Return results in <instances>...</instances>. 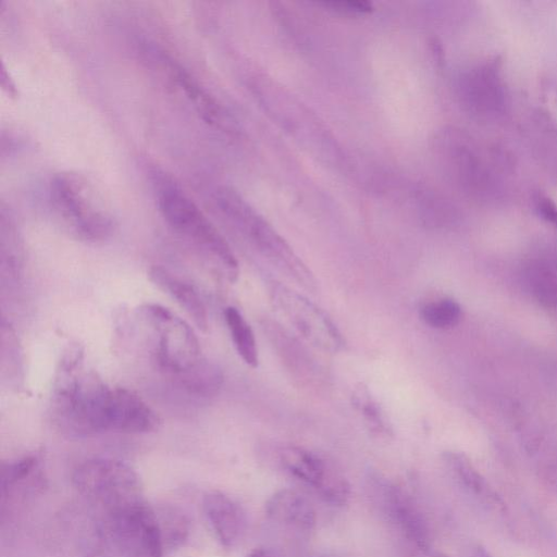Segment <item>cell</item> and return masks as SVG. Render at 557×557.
I'll list each match as a JSON object with an SVG mask.
<instances>
[{
  "label": "cell",
  "instance_id": "13",
  "mask_svg": "<svg viewBox=\"0 0 557 557\" xmlns=\"http://www.w3.org/2000/svg\"><path fill=\"white\" fill-rule=\"evenodd\" d=\"M149 278L161 290L172 297L189 315L198 330L208 329V312L197 289L162 267H152Z\"/></svg>",
  "mask_w": 557,
  "mask_h": 557
},
{
  "label": "cell",
  "instance_id": "11",
  "mask_svg": "<svg viewBox=\"0 0 557 557\" xmlns=\"http://www.w3.org/2000/svg\"><path fill=\"white\" fill-rule=\"evenodd\" d=\"M265 516L276 525L307 535L315 528V511L310 502L292 488L275 492L265 503Z\"/></svg>",
  "mask_w": 557,
  "mask_h": 557
},
{
  "label": "cell",
  "instance_id": "3",
  "mask_svg": "<svg viewBox=\"0 0 557 557\" xmlns=\"http://www.w3.org/2000/svg\"><path fill=\"white\" fill-rule=\"evenodd\" d=\"M72 481L77 492L104 513L144 502L139 475L119 459H88L75 469Z\"/></svg>",
  "mask_w": 557,
  "mask_h": 557
},
{
  "label": "cell",
  "instance_id": "19",
  "mask_svg": "<svg viewBox=\"0 0 557 557\" xmlns=\"http://www.w3.org/2000/svg\"><path fill=\"white\" fill-rule=\"evenodd\" d=\"M264 329H267L270 339L273 345H275L278 352H282L283 359L290 362L293 369L296 368L299 372L304 370L305 373H309V369L306 368V366L309 364L312 367L313 362L310 358L306 357L307 351L299 346V343L290 337L289 334L275 322L267 323Z\"/></svg>",
  "mask_w": 557,
  "mask_h": 557
},
{
  "label": "cell",
  "instance_id": "18",
  "mask_svg": "<svg viewBox=\"0 0 557 557\" xmlns=\"http://www.w3.org/2000/svg\"><path fill=\"white\" fill-rule=\"evenodd\" d=\"M154 510L165 550L178 547L188 535L187 518L180 509L168 505L154 507Z\"/></svg>",
  "mask_w": 557,
  "mask_h": 557
},
{
  "label": "cell",
  "instance_id": "9",
  "mask_svg": "<svg viewBox=\"0 0 557 557\" xmlns=\"http://www.w3.org/2000/svg\"><path fill=\"white\" fill-rule=\"evenodd\" d=\"M160 424L157 412L139 395L125 387H111L106 432L145 434L158 430Z\"/></svg>",
  "mask_w": 557,
  "mask_h": 557
},
{
  "label": "cell",
  "instance_id": "6",
  "mask_svg": "<svg viewBox=\"0 0 557 557\" xmlns=\"http://www.w3.org/2000/svg\"><path fill=\"white\" fill-rule=\"evenodd\" d=\"M269 293L274 308L313 347L330 352L343 348V336L323 309L278 282H271Z\"/></svg>",
  "mask_w": 557,
  "mask_h": 557
},
{
  "label": "cell",
  "instance_id": "20",
  "mask_svg": "<svg viewBox=\"0 0 557 557\" xmlns=\"http://www.w3.org/2000/svg\"><path fill=\"white\" fill-rule=\"evenodd\" d=\"M420 314L428 325L435 329H448L459 322L461 309L458 302L445 298L424 305Z\"/></svg>",
  "mask_w": 557,
  "mask_h": 557
},
{
  "label": "cell",
  "instance_id": "5",
  "mask_svg": "<svg viewBox=\"0 0 557 557\" xmlns=\"http://www.w3.org/2000/svg\"><path fill=\"white\" fill-rule=\"evenodd\" d=\"M100 532L122 557H163L165 548L157 513L145 500L106 513Z\"/></svg>",
  "mask_w": 557,
  "mask_h": 557
},
{
  "label": "cell",
  "instance_id": "25",
  "mask_svg": "<svg viewBox=\"0 0 557 557\" xmlns=\"http://www.w3.org/2000/svg\"><path fill=\"white\" fill-rule=\"evenodd\" d=\"M472 557H493L490 555V553L484 549L483 547H475L472 552Z\"/></svg>",
  "mask_w": 557,
  "mask_h": 557
},
{
  "label": "cell",
  "instance_id": "1",
  "mask_svg": "<svg viewBox=\"0 0 557 557\" xmlns=\"http://www.w3.org/2000/svg\"><path fill=\"white\" fill-rule=\"evenodd\" d=\"M49 197L55 215L77 238L102 242L110 237L115 220L101 190L86 176L61 172L49 185Z\"/></svg>",
  "mask_w": 557,
  "mask_h": 557
},
{
  "label": "cell",
  "instance_id": "21",
  "mask_svg": "<svg viewBox=\"0 0 557 557\" xmlns=\"http://www.w3.org/2000/svg\"><path fill=\"white\" fill-rule=\"evenodd\" d=\"M36 456H25L20 459L2 463L0 471V485L2 494L16 483L27 478L37 467Z\"/></svg>",
  "mask_w": 557,
  "mask_h": 557
},
{
  "label": "cell",
  "instance_id": "12",
  "mask_svg": "<svg viewBox=\"0 0 557 557\" xmlns=\"http://www.w3.org/2000/svg\"><path fill=\"white\" fill-rule=\"evenodd\" d=\"M166 67L173 82L184 92L197 113L208 124L231 129L228 116L216 99L181 64L168 59Z\"/></svg>",
  "mask_w": 557,
  "mask_h": 557
},
{
  "label": "cell",
  "instance_id": "8",
  "mask_svg": "<svg viewBox=\"0 0 557 557\" xmlns=\"http://www.w3.org/2000/svg\"><path fill=\"white\" fill-rule=\"evenodd\" d=\"M283 468L294 478L310 486L324 502L343 506L350 496L346 478L317 454L297 446L280 454Z\"/></svg>",
  "mask_w": 557,
  "mask_h": 557
},
{
  "label": "cell",
  "instance_id": "16",
  "mask_svg": "<svg viewBox=\"0 0 557 557\" xmlns=\"http://www.w3.org/2000/svg\"><path fill=\"white\" fill-rule=\"evenodd\" d=\"M176 382L191 394L209 397L221 388L223 374L215 363L203 359Z\"/></svg>",
  "mask_w": 557,
  "mask_h": 557
},
{
  "label": "cell",
  "instance_id": "24",
  "mask_svg": "<svg viewBox=\"0 0 557 557\" xmlns=\"http://www.w3.org/2000/svg\"><path fill=\"white\" fill-rule=\"evenodd\" d=\"M246 557H280V556L269 549L258 548V549L250 552Z\"/></svg>",
  "mask_w": 557,
  "mask_h": 557
},
{
  "label": "cell",
  "instance_id": "10",
  "mask_svg": "<svg viewBox=\"0 0 557 557\" xmlns=\"http://www.w3.org/2000/svg\"><path fill=\"white\" fill-rule=\"evenodd\" d=\"M205 516L219 542L226 548L236 546L247 528L246 515L237 502L220 492H208L202 499Z\"/></svg>",
  "mask_w": 557,
  "mask_h": 557
},
{
  "label": "cell",
  "instance_id": "7",
  "mask_svg": "<svg viewBox=\"0 0 557 557\" xmlns=\"http://www.w3.org/2000/svg\"><path fill=\"white\" fill-rule=\"evenodd\" d=\"M369 482L371 495L388 522L411 546L428 554L431 544L429 524L411 496L377 474L371 475Z\"/></svg>",
  "mask_w": 557,
  "mask_h": 557
},
{
  "label": "cell",
  "instance_id": "4",
  "mask_svg": "<svg viewBox=\"0 0 557 557\" xmlns=\"http://www.w3.org/2000/svg\"><path fill=\"white\" fill-rule=\"evenodd\" d=\"M139 312L153 331V356L160 370L177 381L205 359L194 330L182 318L156 304L143 306Z\"/></svg>",
  "mask_w": 557,
  "mask_h": 557
},
{
  "label": "cell",
  "instance_id": "17",
  "mask_svg": "<svg viewBox=\"0 0 557 557\" xmlns=\"http://www.w3.org/2000/svg\"><path fill=\"white\" fill-rule=\"evenodd\" d=\"M352 405L361 414L364 424L373 434L387 436L392 429L380 404L371 395L367 386L360 385L352 393Z\"/></svg>",
  "mask_w": 557,
  "mask_h": 557
},
{
  "label": "cell",
  "instance_id": "22",
  "mask_svg": "<svg viewBox=\"0 0 557 557\" xmlns=\"http://www.w3.org/2000/svg\"><path fill=\"white\" fill-rule=\"evenodd\" d=\"M322 4L345 15L367 14L373 9L372 4L368 1H326Z\"/></svg>",
  "mask_w": 557,
  "mask_h": 557
},
{
  "label": "cell",
  "instance_id": "2",
  "mask_svg": "<svg viewBox=\"0 0 557 557\" xmlns=\"http://www.w3.org/2000/svg\"><path fill=\"white\" fill-rule=\"evenodd\" d=\"M159 210L165 222L215 260L224 275L235 282L238 262L230 245L193 199L172 178L156 182Z\"/></svg>",
  "mask_w": 557,
  "mask_h": 557
},
{
  "label": "cell",
  "instance_id": "23",
  "mask_svg": "<svg viewBox=\"0 0 557 557\" xmlns=\"http://www.w3.org/2000/svg\"><path fill=\"white\" fill-rule=\"evenodd\" d=\"M534 294L543 306L557 309V283L541 278L534 284Z\"/></svg>",
  "mask_w": 557,
  "mask_h": 557
},
{
  "label": "cell",
  "instance_id": "14",
  "mask_svg": "<svg viewBox=\"0 0 557 557\" xmlns=\"http://www.w3.org/2000/svg\"><path fill=\"white\" fill-rule=\"evenodd\" d=\"M444 460L451 476L466 493L487 507H503L499 496L465 455L448 451Z\"/></svg>",
  "mask_w": 557,
  "mask_h": 557
},
{
  "label": "cell",
  "instance_id": "26",
  "mask_svg": "<svg viewBox=\"0 0 557 557\" xmlns=\"http://www.w3.org/2000/svg\"><path fill=\"white\" fill-rule=\"evenodd\" d=\"M429 557H447V556L442 555V554H431Z\"/></svg>",
  "mask_w": 557,
  "mask_h": 557
},
{
  "label": "cell",
  "instance_id": "15",
  "mask_svg": "<svg viewBox=\"0 0 557 557\" xmlns=\"http://www.w3.org/2000/svg\"><path fill=\"white\" fill-rule=\"evenodd\" d=\"M224 319L237 354L246 364L256 368L258 348L250 325L235 307H227L224 310Z\"/></svg>",
  "mask_w": 557,
  "mask_h": 557
}]
</instances>
